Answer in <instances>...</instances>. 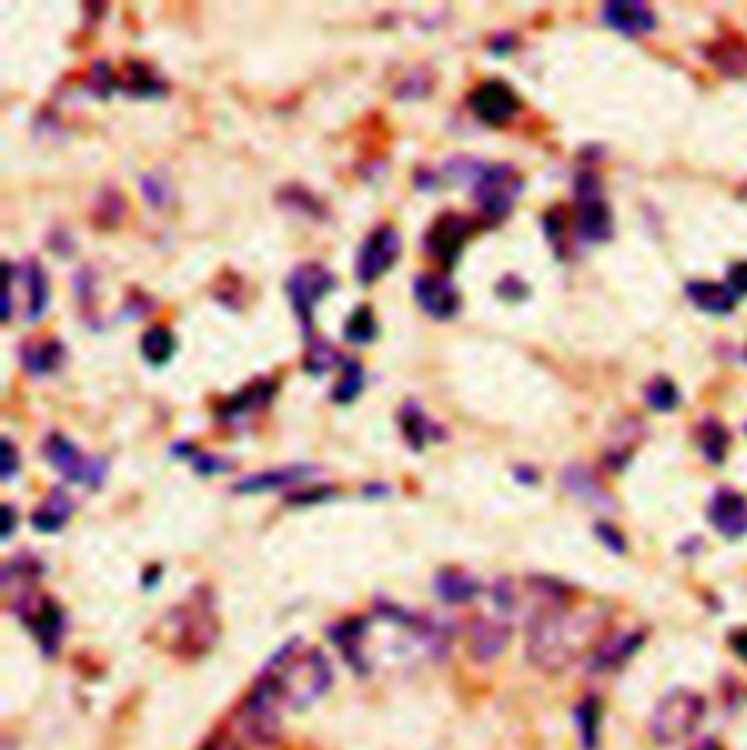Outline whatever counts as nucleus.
I'll return each instance as SVG.
<instances>
[{
  "mask_svg": "<svg viewBox=\"0 0 747 750\" xmlns=\"http://www.w3.org/2000/svg\"><path fill=\"white\" fill-rule=\"evenodd\" d=\"M333 683V666L319 648H307L301 640L286 643L254 680L246 695L251 704L281 715L284 710H304L316 704Z\"/></svg>",
  "mask_w": 747,
  "mask_h": 750,
  "instance_id": "f257e3e1",
  "label": "nucleus"
},
{
  "mask_svg": "<svg viewBox=\"0 0 747 750\" xmlns=\"http://www.w3.org/2000/svg\"><path fill=\"white\" fill-rule=\"evenodd\" d=\"M570 599H546L529 619L526 654L546 672H561L584 654V648H596L605 625L602 610L572 608Z\"/></svg>",
  "mask_w": 747,
  "mask_h": 750,
  "instance_id": "f03ea898",
  "label": "nucleus"
},
{
  "mask_svg": "<svg viewBox=\"0 0 747 750\" xmlns=\"http://www.w3.org/2000/svg\"><path fill=\"white\" fill-rule=\"evenodd\" d=\"M707 715V701L701 692L695 689H686V686H677L672 692H666L654 713H651V721H648V730H651V739L663 748L669 745H680L686 742L704 721Z\"/></svg>",
  "mask_w": 747,
  "mask_h": 750,
  "instance_id": "7ed1b4c3",
  "label": "nucleus"
},
{
  "mask_svg": "<svg viewBox=\"0 0 747 750\" xmlns=\"http://www.w3.org/2000/svg\"><path fill=\"white\" fill-rule=\"evenodd\" d=\"M572 193H575V237L578 243L587 246H599L613 237V211L605 202V187L596 170L584 167L578 170V176L572 181Z\"/></svg>",
  "mask_w": 747,
  "mask_h": 750,
  "instance_id": "20e7f679",
  "label": "nucleus"
},
{
  "mask_svg": "<svg viewBox=\"0 0 747 750\" xmlns=\"http://www.w3.org/2000/svg\"><path fill=\"white\" fill-rule=\"evenodd\" d=\"M523 190H526V179L520 176L514 164H488V161L479 170L476 181L470 184L473 205L488 225L508 219L514 205L520 202Z\"/></svg>",
  "mask_w": 747,
  "mask_h": 750,
  "instance_id": "39448f33",
  "label": "nucleus"
},
{
  "mask_svg": "<svg viewBox=\"0 0 747 750\" xmlns=\"http://www.w3.org/2000/svg\"><path fill=\"white\" fill-rule=\"evenodd\" d=\"M339 286V278L333 269H327L319 260H310V263H301L289 272L286 278V295H289V304H292V313L301 324V333L307 342L316 339L313 327H316V307H319L321 298H327L333 289Z\"/></svg>",
  "mask_w": 747,
  "mask_h": 750,
  "instance_id": "423d86ee",
  "label": "nucleus"
},
{
  "mask_svg": "<svg viewBox=\"0 0 747 750\" xmlns=\"http://www.w3.org/2000/svg\"><path fill=\"white\" fill-rule=\"evenodd\" d=\"M44 459L71 485H82L88 491H97V488L106 485V456H88V453H82L79 444L71 441L68 435H62V432H50V438L44 441Z\"/></svg>",
  "mask_w": 747,
  "mask_h": 750,
  "instance_id": "0eeeda50",
  "label": "nucleus"
},
{
  "mask_svg": "<svg viewBox=\"0 0 747 750\" xmlns=\"http://www.w3.org/2000/svg\"><path fill=\"white\" fill-rule=\"evenodd\" d=\"M12 610L18 613V619L33 631L44 654H56V648L65 637V613L53 602L38 596L36 590H24L12 596Z\"/></svg>",
  "mask_w": 747,
  "mask_h": 750,
  "instance_id": "6e6552de",
  "label": "nucleus"
},
{
  "mask_svg": "<svg viewBox=\"0 0 747 750\" xmlns=\"http://www.w3.org/2000/svg\"><path fill=\"white\" fill-rule=\"evenodd\" d=\"M403 251V240H400V231L394 225H377L365 243L356 251V281L362 286L377 284L383 275L392 272V266L397 263Z\"/></svg>",
  "mask_w": 747,
  "mask_h": 750,
  "instance_id": "1a4fd4ad",
  "label": "nucleus"
},
{
  "mask_svg": "<svg viewBox=\"0 0 747 750\" xmlns=\"http://www.w3.org/2000/svg\"><path fill=\"white\" fill-rule=\"evenodd\" d=\"M473 219L456 214V211H447V214L435 216V222L427 228L421 246L427 251L432 260L444 263L447 269H453L462 257L464 246L473 234Z\"/></svg>",
  "mask_w": 747,
  "mask_h": 750,
  "instance_id": "9d476101",
  "label": "nucleus"
},
{
  "mask_svg": "<svg viewBox=\"0 0 747 750\" xmlns=\"http://www.w3.org/2000/svg\"><path fill=\"white\" fill-rule=\"evenodd\" d=\"M415 304L435 322H453L462 313V289L444 272H424L412 281Z\"/></svg>",
  "mask_w": 747,
  "mask_h": 750,
  "instance_id": "9b49d317",
  "label": "nucleus"
},
{
  "mask_svg": "<svg viewBox=\"0 0 747 750\" xmlns=\"http://www.w3.org/2000/svg\"><path fill=\"white\" fill-rule=\"evenodd\" d=\"M467 108L485 126H505L514 120V114L523 108V103H520V94L508 82L485 79L467 94Z\"/></svg>",
  "mask_w": 747,
  "mask_h": 750,
  "instance_id": "f8f14e48",
  "label": "nucleus"
},
{
  "mask_svg": "<svg viewBox=\"0 0 747 750\" xmlns=\"http://www.w3.org/2000/svg\"><path fill=\"white\" fill-rule=\"evenodd\" d=\"M602 21L619 36L628 38L648 36L657 27V15L651 12L648 3H640V0H610L602 9Z\"/></svg>",
  "mask_w": 747,
  "mask_h": 750,
  "instance_id": "ddd939ff",
  "label": "nucleus"
},
{
  "mask_svg": "<svg viewBox=\"0 0 747 750\" xmlns=\"http://www.w3.org/2000/svg\"><path fill=\"white\" fill-rule=\"evenodd\" d=\"M275 394H278V383L269 380V377H260V380L249 383L246 389L231 394L228 400L216 403V418H219L222 424H234V421H240V418H246V415H254V412L266 409V406L275 400Z\"/></svg>",
  "mask_w": 747,
  "mask_h": 750,
  "instance_id": "4468645a",
  "label": "nucleus"
},
{
  "mask_svg": "<svg viewBox=\"0 0 747 750\" xmlns=\"http://www.w3.org/2000/svg\"><path fill=\"white\" fill-rule=\"evenodd\" d=\"M707 517L718 535L736 540L747 532V500L733 488H718L712 494Z\"/></svg>",
  "mask_w": 747,
  "mask_h": 750,
  "instance_id": "2eb2a0df",
  "label": "nucleus"
},
{
  "mask_svg": "<svg viewBox=\"0 0 747 750\" xmlns=\"http://www.w3.org/2000/svg\"><path fill=\"white\" fill-rule=\"evenodd\" d=\"M319 467L316 465H286V467H272V470H260L243 476L240 482H234V494H269V491H284L292 488L304 479H310Z\"/></svg>",
  "mask_w": 747,
  "mask_h": 750,
  "instance_id": "dca6fc26",
  "label": "nucleus"
},
{
  "mask_svg": "<svg viewBox=\"0 0 747 750\" xmlns=\"http://www.w3.org/2000/svg\"><path fill=\"white\" fill-rule=\"evenodd\" d=\"M397 424H400V435H403V441H406L415 453L427 450L432 441H444V435H447L444 427H441V424H435L427 412H424V406H421V403H415V400H406V403L400 406V412H397Z\"/></svg>",
  "mask_w": 747,
  "mask_h": 750,
  "instance_id": "f3484780",
  "label": "nucleus"
},
{
  "mask_svg": "<svg viewBox=\"0 0 747 750\" xmlns=\"http://www.w3.org/2000/svg\"><path fill=\"white\" fill-rule=\"evenodd\" d=\"M15 278L21 286H27V307H24V319L27 322H38L47 307H50V278L44 272V266L36 257H27L21 266H15Z\"/></svg>",
  "mask_w": 747,
  "mask_h": 750,
  "instance_id": "a211bd4d",
  "label": "nucleus"
},
{
  "mask_svg": "<svg viewBox=\"0 0 747 750\" xmlns=\"http://www.w3.org/2000/svg\"><path fill=\"white\" fill-rule=\"evenodd\" d=\"M645 643V634L642 631H625V634H613L602 643L593 648V657H590V666L596 672H616L622 669L637 651L640 645Z\"/></svg>",
  "mask_w": 747,
  "mask_h": 750,
  "instance_id": "6ab92c4d",
  "label": "nucleus"
},
{
  "mask_svg": "<svg viewBox=\"0 0 747 750\" xmlns=\"http://www.w3.org/2000/svg\"><path fill=\"white\" fill-rule=\"evenodd\" d=\"M68 362V348L59 339H33L21 348V365L30 377H53Z\"/></svg>",
  "mask_w": 747,
  "mask_h": 750,
  "instance_id": "aec40b11",
  "label": "nucleus"
},
{
  "mask_svg": "<svg viewBox=\"0 0 747 750\" xmlns=\"http://www.w3.org/2000/svg\"><path fill=\"white\" fill-rule=\"evenodd\" d=\"M511 640V628L508 622H497V619H476L467 631V643L476 660H494L505 651V645Z\"/></svg>",
  "mask_w": 747,
  "mask_h": 750,
  "instance_id": "412c9836",
  "label": "nucleus"
},
{
  "mask_svg": "<svg viewBox=\"0 0 747 750\" xmlns=\"http://www.w3.org/2000/svg\"><path fill=\"white\" fill-rule=\"evenodd\" d=\"M686 298L710 316H730L739 304V295L727 284H715V281H689L686 284Z\"/></svg>",
  "mask_w": 747,
  "mask_h": 750,
  "instance_id": "4be33fe9",
  "label": "nucleus"
},
{
  "mask_svg": "<svg viewBox=\"0 0 747 750\" xmlns=\"http://www.w3.org/2000/svg\"><path fill=\"white\" fill-rule=\"evenodd\" d=\"M71 514L73 500L68 497V491H65V488H53V491L44 497V502L33 511L30 523H33V529L41 532V535H56V532H62V529L68 526Z\"/></svg>",
  "mask_w": 747,
  "mask_h": 750,
  "instance_id": "5701e85b",
  "label": "nucleus"
},
{
  "mask_svg": "<svg viewBox=\"0 0 747 750\" xmlns=\"http://www.w3.org/2000/svg\"><path fill=\"white\" fill-rule=\"evenodd\" d=\"M482 593V584L459 567H444L435 575V596L444 605H467Z\"/></svg>",
  "mask_w": 747,
  "mask_h": 750,
  "instance_id": "b1692460",
  "label": "nucleus"
},
{
  "mask_svg": "<svg viewBox=\"0 0 747 750\" xmlns=\"http://www.w3.org/2000/svg\"><path fill=\"white\" fill-rule=\"evenodd\" d=\"M117 88L129 97H138V100H155V97L167 94V82L158 79L143 62H129L123 71H117Z\"/></svg>",
  "mask_w": 747,
  "mask_h": 750,
  "instance_id": "393cba45",
  "label": "nucleus"
},
{
  "mask_svg": "<svg viewBox=\"0 0 747 750\" xmlns=\"http://www.w3.org/2000/svg\"><path fill=\"white\" fill-rule=\"evenodd\" d=\"M178 339L176 333L164 324H155L141 333V357L152 365V368H164L170 365V359L176 357Z\"/></svg>",
  "mask_w": 747,
  "mask_h": 750,
  "instance_id": "a878e982",
  "label": "nucleus"
},
{
  "mask_svg": "<svg viewBox=\"0 0 747 750\" xmlns=\"http://www.w3.org/2000/svg\"><path fill=\"white\" fill-rule=\"evenodd\" d=\"M170 456H173V459H184V462H190L199 476H219V473H225V470H231V467H234L231 459H222V456H216V453L199 450V447H196V444H190V441H176V444L170 447Z\"/></svg>",
  "mask_w": 747,
  "mask_h": 750,
  "instance_id": "bb28decb",
  "label": "nucleus"
},
{
  "mask_svg": "<svg viewBox=\"0 0 747 750\" xmlns=\"http://www.w3.org/2000/svg\"><path fill=\"white\" fill-rule=\"evenodd\" d=\"M362 389H365V368H362V362L354 357H345L342 365H339V380H336V386L330 392V400L336 406H348V403H354L356 397L362 394Z\"/></svg>",
  "mask_w": 747,
  "mask_h": 750,
  "instance_id": "cd10ccee",
  "label": "nucleus"
},
{
  "mask_svg": "<svg viewBox=\"0 0 747 750\" xmlns=\"http://www.w3.org/2000/svg\"><path fill=\"white\" fill-rule=\"evenodd\" d=\"M345 339L351 345H371L377 342L380 336V322L374 316V307L371 304H359L356 310H351V316L345 319V327H342Z\"/></svg>",
  "mask_w": 747,
  "mask_h": 750,
  "instance_id": "c85d7f7f",
  "label": "nucleus"
},
{
  "mask_svg": "<svg viewBox=\"0 0 747 750\" xmlns=\"http://www.w3.org/2000/svg\"><path fill=\"white\" fill-rule=\"evenodd\" d=\"M698 444H701V453L704 459L712 462V465H721L727 459V447H730V432L721 427L718 421H704L701 429H698Z\"/></svg>",
  "mask_w": 747,
  "mask_h": 750,
  "instance_id": "c756f323",
  "label": "nucleus"
},
{
  "mask_svg": "<svg viewBox=\"0 0 747 750\" xmlns=\"http://www.w3.org/2000/svg\"><path fill=\"white\" fill-rule=\"evenodd\" d=\"M561 482H564V488L570 491L572 497H578V500H590V502H599V505H605V491L599 488V482L584 470V467L572 465L564 470V476H561Z\"/></svg>",
  "mask_w": 747,
  "mask_h": 750,
  "instance_id": "7c9ffc66",
  "label": "nucleus"
},
{
  "mask_svg": "<svg viewBox=\"0 0 747 750\" xmlns=\"http://www.w3.org/2000/svg\"><path fill=\"white\" fill-rule=\"evenodd\" d=\"M645 403L654 412H675L680 406V389L675 386V380L669 377H654L645 386Z\"/></svg>",
  "mask_w": 747,
  "mask_h": 750,
  "instance_id": "2f4dec72",
  "label": "nucleus"
},
{
  "mask_svg": "<svg viewBox=\"0 0 747 750\" xmlns=\"http://www.w3.org/2000/svg\"><path fill=\"white\" fill-rule=\"evenodd\" d=\"M342 359L345 357L336 354V348H333L330 342L313 339V342H310V351H307V357H304V371H307L310 377H324L327 371L339 368Z\"/></svg>",
  "mask_w": 747,
  "mask_h": 750,
  "instance_id": "473e14b6",
  "label": "nucleus"
},
{
  "mask_svg": "<svg viewBox=\"0 0 747 750\" xmlns=\"http://www.w3.org/2000/svg\"><path fill=\"white\" fill-rule=\"evenodd\" d=\"M278 193H281V196H278V202L286 205L289 211L324 219V205H321L319 199H316L310 190H304V187H284V190H278Z\"/></svg>",
  "mask_w": 747,
  "mask_h": 750,
  "instance_id": "72a5a7b5",
  "label": "nucleus"
},
{
  "mask_svg": "<svg viewBox=\"0 0 747 750\" xmlns=\"http://www.w3.org/2000/svg\"><path fill=\"white\" fill-rule=\"evenodd\" d=\"M543 234H546V240H549V246L555 249L558 257H564L567 254V216H564V208L561 205H555L552 211H546L543 214Z\"/></svg>",
  "mask_w": 747,
  "mask_h": 750,
  "instance_id": "f704fd0d",
  "label": "nucleus"
},
{
  "mask_svg": "<svg viewBox=\"0 0 747 750\" xmlns=\"http://www.w3.org/2000/svg\"><path fill=\"white\" fill-rule=\"evenodd\" d=\"M599 718H602V707L599 701L587 698L581 707H578V727H581V742L587 748H593L599 742Z\"/></svg>",
  "mask_w": 747,
  "mask_h": 750,
  "instance_id": "c9c22d12",
  "label": "nucleus"
},
{
  "mask_svg": "<svg viewBox=\"0 0 747 750\" xmlns=\"http://www.w3.org/2000/svg\"><path fill=\"white\" fill-rule=\"evenodd\" d=\"M141 187H143V199H146L152 208H164V205H170V199H173L170 184L164 181V176H158V173L143 176Z\"/></svg>",
  "mask_w": 747,
  "mask_h": 750,
  "instance_id": "e433bc0d",
  "label": "nucleus"
},
{
  "mask_svg": "<svg viewBox=\"0 0 747 750\" xmlns=\"http://www.w3.org/2000/svg\"><path fill=\"white\" fill-rule=\"evenodd\" d=\"M497 295L502 301H508V304H520V301H526L532 295V289H529V284L520 275H505V278H499Z\"/></svg>",
  "mask_w": 747,
  "mask_h": 750,
  "instance_id": "4c0bfd02",
  "label": "nucleus"
},
{
  "mask_svg": "<svg viewBox=\"0 0 747 750\" xmlns=\"http://www.w3.org/2000/svg\"><path fill=\"white\" fill-rule=\"evenodd\" d=\"M336 494H339V488H333V485H319V488H310V491H304V494H289L286 502H289V505H313V502L333 500Z\"/></svg>",
  "mask_w": 747,
  "mask_h": 750,
  "instance_id": "58836bf2",
  "label": "nucleus"
},
{
  "mask_svg": "<svg viewBox=\"0 0 747 750\" xmlns=\"http://www.w3.org/2000/svg\"><path fill=\"white\" fill-rule=\"evenodd\" d=\"M0 456H3V467H0V476H3V482H9V479H15V473H18V467H21V459H18V450H15V444H12V438L6 435L3 441H0Z\"/></svg>",
  "mask_w": 747,
  "mask_h": 750,
  "instance_id": "ea45409f",
  "label": "nucleus"
},
{
  "mask_svg": "<svg viewBox=\"0 0 747 750\" xmlns=\"http://www.w3.org/2000/svg\"><path fill=\"white\" fill-rule=\"evenodd\" d=\"M596 535H599V540L605 543L607 549H613L616 555H622L628 546H625V537H622V532L616 529V526H610V523H596Z\"/></svg>",
  "mask_w": 747,
  "mask_h": 750,
  "instance_id": "a19ab883",
  "label": "nucleus"
},
{
  "mask_svg": "<svg viewBox=\"0 0 747 750\" xmlns=\"http://www.w3.org/2000/svg\"><path fill=\"white\" fill-rule=\"evenodd\" d=\"M727 286L736 295H747V260H739L727 269Z\"/></svg>",
  "mask_w": 747,
  "mask_h": 750,
  "instance_id": "79ce46f5",
  "label": "nucleus"
},
{
  "mask_svg": "<svg viewBox=\"0 0 747 750\" xmlns=\"http://www.w3.org/2000/svg\"><path fill=\"white\" fill-rule=\"evenodd\" d=\"M514 44H517V38L511 36V33H499V36L491 38V44H488V47H491V53H494V56H508V53L514 50Z\"/></svg>",
  "mask_w": 747,
  "mask_h": 750,
  "instance_id": "37998d69",
  "label": "nucleus"
},
{
  "mask_svg": "<svg viewBox=\"0 0 747 750\" xmlns=\"http://www.w3.org/2000/svg\"><path fill=\"white\" fill-rule=\"evenodd\" d=\"M514 479L520 482V485H537L540 482V470L532 465H514Z\"/></svg>",
  "mask_w": 747,
  "mask_h": 750,
  "instance_id": "c03bdc74",
  "label": "nucleus"
},
{
  "mask_svg": "<svg viewBox=\"0 0 747 750\" xmlns=\"http://www.w3.org/2000/svg\"><path fill=\"white\" fill-rule=\"evenodd\" d=\"M730 648H733L742 660H747V628H739V631L730 634Z\"/></svg>",
  "mask_w": 747,
  "mask_h": 750,
  "instance_id": "a18cd8bd",
  "label": "nucleus"
},
{
  "mask_svg": "<svg viewBox=\"0 0 747 750\" xmlns=\"http://www.w3.org/2000/svg\"><path fill=\"white\" fill-rule=\"evenodd\" d=\"M3 514H6V520H3V540H9V537H12V529H15V508H12V505H3Z\"/></svg>",
  "mask_w": 747,
  "mask_h": 750,
  "instance_id": "49530a36",
  "label": "nucleus"
},
{
  "mask_svg": "<svg viewBox=\"0 0 747 750\" xmlns=\"http://www.w3.org/2000/svg\"><path fill=\"white\" fill-rule=\"evenodd\" d=\"M202 750H243L237 742H231V739H214V742H208Z\"/></svg>",
  "mask_w": 747,
  "mask_h": 750,
  "instance_id": "de8ad7c7",
  "label": "nucleus"
},
{
  "mask_svg": "<svg viewBox=\"0 0 747 750\" xmlns=\"http://www.w3.org/2000/svg\"><path fill=\"white\" fill-rule=\"evenodd\" d=\"M689 750H727V748H724V745H721L718 739H701L698 745H692Z\"/></svg>",
  "mask_w": 747,
  "mask_h": 750,
  "instance_id": "09e8293b",
  "label": "nucleus"
},
{
  "mask_svg": "<svg viewBox=\"0 0 747 750\" xmlns=\"http://www.w3.org/2000/svg\"><path fill=\"white\" fill-rule=\"evenodd\" d=\"M745 362H747V348H745Z\"/></svg>",
  "mask_w": 747,
  "mask_h": 750,
  "instance_id": "8fccbe9b",
  "label": "nucleus"
}]
</instances>
